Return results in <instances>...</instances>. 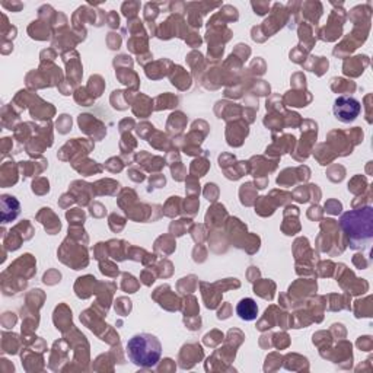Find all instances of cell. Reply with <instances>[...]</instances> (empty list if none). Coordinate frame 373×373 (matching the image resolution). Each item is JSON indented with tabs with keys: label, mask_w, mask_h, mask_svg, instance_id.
<instances>
[{
	"label": "cell",
	"mask_w": 373,
	"mask_h": 373,
	"mask_svg": "<svg viewBox=\"0 0 373 373\" xmlns=\"http://www.w3.org/2000/svg\"><path fill=\"white\" fill-rule=\"evenodd\" d=\"M333 111L336 118L341 122H352L361 116L362 105L353 96H338L334 102Z\"/></svg>",
	"instance_id": "3957f363"
},
{
	"label": "cell",
	"mask_w": 373,
	"mask_h": 373,
	"mask_svg": "<svg viewBox=\"0 0 373 373\" xmlns=\"http://www.w3.org/2000/svg\"><path fill=\"white\" fill-rule=\"evenodd\" d=\"M10 204V197L9 196H3L2 197V207H3V212H2V219H3V224H5V220L8 219V213L12 210V212H15L17 215H19V203H18V200L15 199V200H13V203H12V206H9Z\"/></svg>",
	"instance_id": "5b68a950"
},
{
	"label": "cell",
	"mask_w": 373,
	"mask_h": 373,
	"mask_svg": "<svg viewBox=\"0 0 373 373\" xmlns=\"http://www.w3.org/2000/svg\"><path fill=\"white\" fill-rule=\"evenodd\" d=\"M237 313L244 321H254L258 316V307L254 299L245 298L241 299L237 305Z\"/></svg>",
	"instance_id": "277c9868"
},
{
	"label": "cell",
	"mask_w": 373,
	"mask_h": 373,
	"mask_svg": "<svg viewBox=\"0 0 373 373\" xmlns=\"http://www.w3.org/2000/svg\"><path fill=\"white\" fill-rule=\"evenodd\" d=\"M373 217L372 207H365L362 210L344 213L340 225L347 235L352 248H365L373 237Z\"/></svg>",
	"instance_id": "6da1fadb"
},
{
	"label": "cell",
	"mask_w": 373,
	"mask_h": 373,
	"mask_svg": "<svg viewBox=\"0 0 373 373\" xmlns=\"http://www.w3.org/2000/svg\"><path fill=\"white\" fill-rule=\"evenodd\" d=\"M126 350L133 365L142 369H150L155 367L161 361L162 344L155 336L140 333L127 341Z\"/></svg>",
	"instance_id": "7a4b0ae2"
}]
</instances>
